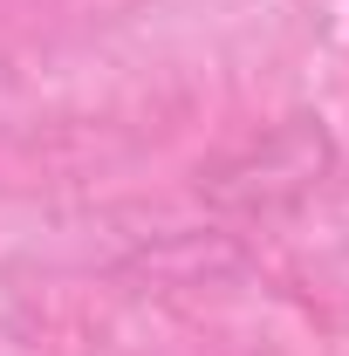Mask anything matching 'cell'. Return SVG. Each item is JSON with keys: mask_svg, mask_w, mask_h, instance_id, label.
<instances>
[{"mask_svg": "<svg viewBox=\"0 0 349 356\" xmlns=\"http://www.w3.org/2000/svg\"><path fill=\"white\" fill-rule=\"evenodd\" d=\"M336 172H343L336 131L315 110H288L267 131L213 151L199 165V178H192V192L206 199V213H219V220L281 226V220H295V213H308L336 185Z\"/></svg>", "mask_w": 349, "mask_h": 356, "instance_id": "1", "label": "cell"}, {"mask_svg": "<svg viewBox=\"0 0 349 356\" xmlns=\"http://www.w3.org/2000/svg\"><path fill=\"white\" fill-rule=\"evenodd\" d=\"M233 356H281V350H233Z\"/></svg>", "mask_w": 349, "mask_h": 356, "instance_id": "2", "label": "cell"}]
</instances>
